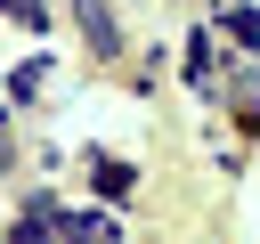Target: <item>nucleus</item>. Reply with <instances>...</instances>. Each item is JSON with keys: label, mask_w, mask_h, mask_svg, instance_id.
I'll return each mask as SVG.
<instances>
[{"label": "nucleus", "mask_w": 260, "mask_h": 244, "mask_svg": "<svg viewBox=\"0 0 260 244\" xmlns=\"http://www.w3.org/2000/svg\"><path fill=\"white\" fill-rule=\"evenodd\" d=\"M228 33H244V41H260V8H228Z\"/></svg>", "instance_id": "5"}, {"label": "nucleus", "mask_w": 260, "mask_h": 244, "mask_svg": "<svg viewBox=\"0 0 260 244\" xmlns=\"http://www.w3.org/2000/svg\"><path fill=\"white\" fill-rule=\"evenodd\" d=\"M73 16H81V33H89V49H106V57L122 49V24H114L106 0H73Z\"/></svg>", "instance_id": "1"}, {"label": "nucleus", "mask_w": 260, "mask_h": 244, "mask_svg": "<svg viewBox=\"0 0 260 244\" xmlns=\"http://www.w3.org/2000/svg\"><path fill=\"white\" fill-rule=\"evenodd\" d=\"M73 244H114V220H106V211H81V220H73Z\"/></svg>", "instance_id": "3"}, {"label": "nucleus", "mask_w": 260, "mask_h": 244, "mask_svg": "<svg viewBox=\"0 0 260 244\" xmlns=\"http://www.w3.org/2000/svg\"><path fill=\"white\" fill-rule=\"evenodd\" d=\"M122 187H130V163L106 155V163H98V195H122Z\"/></svg>", "instance_id": "4"}, {"label": "nucleus", "mask_w": 260, "mask_h": 244, "mask_svg": "<svg viewBox=\"0 0 260 244\" xmlns=\"http://www.w3.org/2000/svg\"><path fill=\"white\" fill-rule=\"evenodd\" d=\"M8 244H57V211H49V203H32V211L16 220V236H8Z\"/></svg>", "instance_id": "2"}]
</instances>
